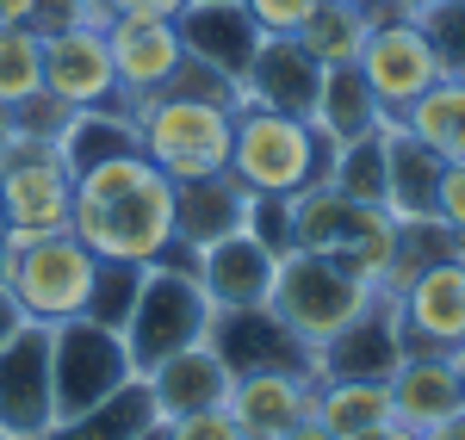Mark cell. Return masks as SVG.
I'll use <instances>...</instances> for the list:
<instances>
[{
	"label": "cell",
	"instance_id": "obj_1",
	"mask_svg": "<svg viewBox=\"0 0 465 440\" xmlns=\"http://www.w3.org/2000/svg\"><path fill=\"white\" fill-rule=\"evenodd\" d=\"M69 230L94 249L100 260H124V267H162L174 260V181L137 155H112L100 168L74 174V205Z\"/></svg>",
	"mask_w": 465,
	"mask_h": 440
},
{
	"label": "cell",
	"instance_id": "obj_2",
	"mask_svg": "<svg viewBox=\"0 0 465 440\" xmlns=\"http://www.w3.org/2000/svg\"><path fill=\"white\" fill-rule=\"evenodd\" d=\"M236 106H242V87L186 56V69L174 74V87H162V93H149V100L131 106L137 149H143L174 186L223 174V168H230Z\"/></svg>",
	"mask_w": 465,
	"mask_h": 440
},
{
	"label": "cell",
	"instance_id": "obj_3",
	"mask_svg": "<svg viewBox=\"0 0 465 440\" xmlns=\"http://www.w3.org/2000/svg\"><path fill=\"white\" fill-rule=\"evenodd\" d=\"M335 168V143L311 118H292L273 106H236L230 131V174L249 186L254 199H292L304 186H322Z\"/></svg>",
	"mask_w": 465,
	"mask_h": 440
},
{
	"label": "cell",
	"instance_id": "obj_4",
	"mask_svg": "<svg viewBox=\"0 0 465 440\" xmlns=\"http://www.w3.org/2000/svg\"><path fill=\"white\" fill-rule=\"evenodd\" d=\"M94 273H100V255L74 230H56V236H6L0 242V286L13 292L25 323L87 317Z\"/></svg>",
	"mask_w": 465,
	"mask_h": 440
},
{
	"label": "cell",
	"instance_id": "obj_5",
	"mask_svg": "<svg viewBox=\"0 0 465 440\" xmlns=\"http://www.w3.org/2000/svg\"><path fill=\"white\" fill-rule=\"evenodd\" d=\"M267 310L317 354V347H329L348 323H360V317L372 310V286H366L360 273H348L335 255H304V249H292V255H280V267H273Z\"/></svg>",
	"mask_w": 465,
	"mask_h": 440
},
{
	"label": "cell",
	"instance_id": "obj_6",
	"mask_svg": "<svg viewBox=\"0 0 465 440\" xmlns=\"http://www.w3.org/2000/svg\"><path fill=\"white\" fill-rule=\"evenodd\" d=\"M212 298L199 292V279H193V267H143V292L131 304V323H124V354H131V367L137 378L162 367V360H174L186 347H199V341H212Z\"/></svg>",
	"mask_w": 465,
	"mask_h": 440
},
{
	"label": "cell",
	"instance_id": "obj_7",
	"mask_svg": "<svg viewBox=\"0 0 465 440\" xmlns=\"http://www.w3.org/2000/svg\"><path fill=\"white\" fill-rule=\"evenodd\" d=\"M137 367L124 354V335L100 329L87 317L50 323V385H56V422H69L81 409H94L100 397H112L118 385H131Z\"/></svg>",
	"mask_w": 465,
	"mask_h": 440
},
{
	"label": "cell",
	"instance_id": "obj_8",
	"mask_svg": "<svg viewBox=\"0 0 465 440\" xmlns=\"http://www.w3.org/2000/svg\"><path fill=\"white\" fill-rule=\"evenodd\" d=\"M69 205H74V174L63 161V149L50 137H19V149L0 161L6 236H56V230H69Z\"/></svg>",
	"mask_w": 465,
	"mask_h": 440
},
{
	"label": "cell",
	"instance_id": "obj_9",
	"mask_svg": "<svg viewBox=\"0 0 465 440\" xmlns=\"http://www.w3.org/2000/svg\"><path fill=\"white\" fill-rule=\"evenodd\" d=\"M360 74H366V87L379 93L385 118L397 124V118L416 106V100H422V93H429L447 69H440L429 32H422L416 19L372 13V37H366V50H360Z\"/></svg>",
	"mask_w": 465,
	"mask_h": 440
},
{
	"label": "cell",
	"instance_id": "obj_10",
	"mask_svg": "<svg viewBox=\"0 0 465 440\" xmlns=\"http://www.w3.org/2000/svg\"><path fill=\"white\" fill-rule=\"evenodd\" d=\"M44 93L69 112H131V100L118 93V69L106 50V25L81 19L63 32H44Z\"/></svg>",
	"mask_w": 465,
	"mask_h": 440
},
{
	"label": "cell",
	"instance_id": "obj_11",
	"mask_svg": "<svg viewBox=\"0 0 465 440\" xmlns=\"http://www.w3.org/2000/svg\"><path fill=\"white\" fill-rule=\"evenodd\" d=\"M56 428V385H50V323H25L0 341V435L44 440Z\"/></svg>",
	"mask_w": 465,
	"mask_h": 440
},
{
	"label": "cell",
	"instance_id": "obj_12",
	"mask_svg": "<svg viewBox=\"0 0 465 440\" xmlns=\"http://www.w3.org/2000/svg\"><path fill=\"white\" fill-rule=\"evenodd\" d=\"M397 341L403 354H460L465 347V260H429L410 292L397 298Z\"/></svg>",
	"mask_w": 465,
	"mask_h": 440
},
{
	"label": "cell",
	"instance_id": "obj_13",
	"mask_svg": "<svg viewBox=\"0 0 465 440\" xmlns=\"http://www.w3.org/2000/svg\"><path fill=\"white\" fill-rule=\"evenodd\" d=\"M106 50L118 69V93L137 106L149 93L174 87V74L186 69V37L174 19H106Z\"/></svg>",
	"mask_w": 465,
	"mask_h": 440
},
{
	"label": "cell",
	"instance_id": "obj_14",
	"mask_svg": "<svg viewBox=\"0 0 465 440\" xmlns=\"http://www.w3.org/2000/svg\"><path fill=\"white\" fill-rule=\"evenodd\" d=\"M212 347L230 372H304L311 378V347L267 304H254V310H217Z\"/></svg>",
	"mask_w": 465,
	"mask_h": 440
},
{
	"label": "cell",
	"instance_id": "obj_15",
	"mask_svg": "<svg viewBox=\"0 0 465 440\" xmlns=\"http://www.w3.org/2000/svg\"><path fill=\"white\" fill-rule=\"evenodd\" d=\"M273 267H280V255L254 230H236V236L212 242V249H199L193 279H199V292L212 298V310H254L273 292Z\"/></svg>",
	"mask_w": 465,
	"mask_h": 440
},
{
	"label": "cell",
	"instance_id": "obj_16",
	"mask_svg": "<svg viewBox=\"0 0 465 440\" xmlns=\"http://www.w3.org/2000/svg\"><path fill=\"white\" fill-rule=\"evenodd\" d=\"M223 409L236 416L242 440H280L292 422L317 409V385L304 372H236Z\"/></svg>",
	"mask_w": 465,
	"mask_h": 440
},
{
	"label": "cell",
	"instance_id": "obj_17",
	"mask_svg": "<svg viewBox=\"0 0 465 440\" xmlns=\"http://www.w3.org/2000/svg\"><path fill=\"white\" fill-rule=\"evenodd\" d=\"M397 360H403V341H397V304L372 298V310L348 323L329 347L311 354V385H329V378H391Z\"/></svg>",
	"mask_w": 465,
	"mask_h": 440
},
{
	"label": "cell",
	"instance_id": "obj_18",
	"mask_svg": "<svg viewBox=\"0 0 465 440\" xmlns=\"http://www.w3.org/2000/svg\"><path fill=\"white\" fill-rule=\"evenodd\" d=\"M322 93V69L311 63V50L298 37H261L254 44V63L242 74V100L249 106H273L292 118H311Z\"/></svg>",
	"mask_w": 465,
	"mask_h": 440
},
{
	"label": "cell",
	"instance_id": "obj_19",
	"mask_svg": "<svg viewBox=\"0 0 465 440\" xmlns=\"http://www.w3.org/2000/svg\"><path fill=\"white\" fill-rule=\"evenodd\" d=\"M174 25L186 37V56L193 63H205V69H217L223 81L242 87V74L254 63V44H261V32H254L249 13H242V0H193Z\"/></svg>",
	"mask_w": 465,
	"mask_h": 440
},
{
	"label": "cell",
	"instance_id": "obj_20",
	"mask_svg": "<svg viewBox=\"0 0 465 440\" xmlns=\"http://www.w3.org/2000/svg\"><path fill=\"white\" fill-rule=\"evenodd\" d=\"M249 205L254 192L230 168L223 174H205V181H186L174 186V236L180 249H212V242H223V236H236V230H249Z\"/></svg>",
	"mask_w": 465,
	"mask_h": 440
},
{
	"label": "cell",
	"instance_id": "obj_21",
	"mask_svg": "<svg viewBox=\"0 0 465 440\" xmlns=\"http://www.w3.org/2000/svg\"><path fill=\"white\" fill-rule=\"evenodd\" d=\"M385 385H391V409L416 435H429L434 422H447V416L465 409V385H460L453 354H403Z\"/></svg>",
	"mask_w": 465,
	"mask_h": 440
},
{
	"label": "cell",
	"instance_id": "obj_22",
	"mask_svg": "<svg viewBox=\"0 0 465 440\" xmlns=\"http://www.w3.org/2000/svg\"><path fill=\"white\" fill-rule=\"evenodd\" d=\"M230 378L236 372L217 360V347L199 341V347H186V354H174V360H162L149 372V397L162 409V422H174V416H193V409H217L230 397Z\"/></svg>",
	"mask_w": 465,
	"mask_h": 440
},
{
	"label": "cell",
	"instance_id": "obj_23",
	"mask_svg": "<svg viewBox=\"0 0 465 440\" xmlns=\"http://www.w3.org/2000/svg\"><path fill=\"white\" fill-rule=\"evenodd\" d=\"M440 155L416 143L403 124H385V211L397 223H429L434 218V186H440Z\"/></svg>",
	"mask_w": 465,
	"mask_h": 440
},
{
	"label": "cell",
	"instance_id": "obj_24",
	"mask_svg": "<svg viewBox=\"0 0 465 440\" xmlns=\"http://www.w3.org/2000/svg\"><path fill=\"white\" fill-rule=\"evenodd\" d=\"M311 124H317L322 137L341 149V143H360V137L385 131L391 118H385V106H379V93L366 87L360 63H348V69H322V93H317Z\"/></svg>",
	"mask_w": 465,
	"mask_h": 440
},
{
	"label": "cell",
	"instance_id": "obj_25",
	"mask_svg": "<svg viewBox=\"0 0 465 440\" xmlns=\"http://www.w3.org/2000/svg\"><path fill=\"white\" fill-rule=\"evenodd\" d=\"M155 422H162V409L149 397V378H131V385H118L112 397H100L94 409L56 422L44 440H137L143 428H155Z\"/></svg>",
	"mask_w": 465,
	"mask_h": 440
},
{
	"label": "cell",
	"instance_id": "obj_26",
	"mask_svg": "<svg viewBox=\"0 0 465 440\" xmlns=\"http://www.w3.org/2000/svg\"><path fill=\"white\" fill-rule=\"evenodd\" d=\"M317 422L335 440H372L391 422V385L385 378H329L317 385Z\"/></svg>",
	"mask_w": 465,
	"mask_h": 440
},
{
	"label": "cell",
	"instance_id": "obj_27",
	"mask_svg": "<svg viewBox=\"0 0 465 440\" xmlns=\"http://www.w3.org/2000/svg\"><path fill=\"white\" fill-rule=\"evenodd\" d=\"M397 124L416 143H429L440 161H465V74H440Z\"/></svg>",
	"mask_w": 465,
	"mask_h": 440
},
{
	"label": "cell",
	"instance_id": "obj_28",
	"mask_svg": "<svg viewBox=\"0 0 465 440\" xmlns=\"http://www.w3.org/2000/svg\"><path fill=\"white\" fill-rule=\"evenodd\" d=\"M286 205H292V249H304V255H335V249L348 242L354 218H360V205L341 199L329 181L292 192Z\"/></svg>",
	"mask_w": 465,
	"mask_h": 440
},
{
	"label": "cell",
	"instance_id": "obj_29",
	"mask_svg": "<svg viewBox=\"0 0 465 440\" xmlns=\"http://www.w3.org/2000/svg\"><path fill=\"white\" fill-rule=\"evenodd\" d=\"M63 161H69V174H87V168H100L112 155H137V124H131V112H74L69 124H63Z\"/></svg>",
	"mask_w": 465,
	"mask_h": 440
},
{
	"label": "cell",
	"instance_id": "obj_30",
	"mask_svg": "<svg viewBox=\"0 0 465 440\" xmlns=\"http://www.w3.org/2000/svg\"><path fill=\"white\" fill-rule=\"evenodd\" d=\"M366 37H372V13L341 6V0H322L317 13L298 25V44L311 50V63H317V69H348V63H360Z\"/></svg>",
	"mask_w": 465,
	"mask_h": 440
},
{
	"label": "cell",
	"instance_id": "obj_31",
	"mask_svg": "<svg viewBox=\"0 0 465 440\" xmlns=\"http://www.w3.org/2000/svg\"><path fill=\"white\" fill-rule=\"evenodd\" d=\"M397 236H403V223H397L385 205H360V218H354V230H348V242L335 249V260H341L348 273H360L366 286H379L385 267L397 260Z\"/></svg>",
	"mask_w": 465,
	"mask_h": 440
},
{
	"label": "cell",
	"instance_id": "obj_32",
	"mask_svg": "<svg viewBox=\"0 0 465 440\" xmlns=\"http://www.w3.org/2000/svg\"><path fill=\"white\" fill-rule=\"evenodd\" d=\"M44 93V32L0 25V106L19 112Z\"/></svg>",
	"mask_w": 465,
	"mask_h": 440
},
{
	"label": "cell",
	"instance_id": "obj_33",
	"mask_svg": "<svg viewBox=\"0 0 465 440\" xmlns=\"http://www.w3.org/2000/svg\"><path fill=\"white\" fill-rule=\"evenodd\" d=\"M329 186H335L341 199H354V205H385V131L335 149Z\"/></svg>",
	"mask_w": 465,
	"mask_h": 440
},
{
	"label": "cell",
	"instance_id": "obj_34",
	"mask_svg": "<svg viewBox=\"0 0 465 440\" xmlns=\"http://www.w3.org/2000/svg\"><path fill=\"white\" fill-rule=\"evenodd\" d=\"M137 292H143V267L100 260L94 292H87V323H100V329H124V323H131V304H137Z\"/></svg>",
	"mask_w": 465,
	"mask_h": 440
},
{
	"label": "cell",
	"instance_id": "obj_35",
	"mask_svg": "<svg viewBox=\"0 0 465 440\" xmlns=\"http://www.w3.org/2000/svg\"><path fill=\"white\" fill-rule=\"evenodd\" d=\"M416 25L429 32L440 69H447V74H465V0H434Z\"/></svg>",
	"mask_w": 465,
	"mask_h": 440
},
{
	"label": "cell",
	"instance_id": "obj_36",
	"mask_svg": "<svg viewBox=\"0 0 465 440\" xmlns=\"http://www.w3.org/2000/svg\"><path fill=\"white\" fill-rule=\"evenodd\" d=\"M322 0H242V13H249V25L261 37H298V25L317 13Z\"/></svg>",
	"mask_w": 465,
	"mask_h": 440
},
{
	"label": "cell",
	"instance_id": "obj_37",
	"mask_svg": "<svg viewBox=\"0 0 465 440\" xmlns=\"http://www.w3.org/2000/svg\"><path fill=\"white\" fill-rule=\"evenodd\" d=\"M168 440H242L236 428V416L217 404V409H193V416H174V422H162Z\"/></svg>",
	"mask_w": 465,
	"mask_h": 440
},
{
	"label": "cell",
	"instance_id": "obj_38",
	"mask_svg": "<svg viewBox=\"0 0 465 440\" xmlns=\"http://www.w3.org/2000/svg\"><path fill=\"white\" fill-rule=\"evenodd\" d=\"M249 230L273 249V255H292V205L286 199H254L249 205Z\"/></svg>",
	"mask_w": 465,
	"mask_h": 440
},
{
	"label": "cell",
	"instance_id": "obj_39",
	"mask_svg": "<svg viewBox=\"0 0 465 440\" xmlns=\"http://www.w3.org/2000/svg\"><path fill=\"white\" fill-rule=\"evenodd\" d=\"M434 223H447L453 236L465 230V161H447V168H440V186H434Z\"/></svg>",
	"mask_w": 465,
	"mask_h": 440
},
{
	"label": "cell",
	"instance_id": "obj_40",
	"mask_svg": "<svg viewBox=\"0 0 465 440\" xmlns=\"http://www.w3.org/2000/svg\"><path fill=\"white\" fill-rule=\"evenodd\" d=\"M94 6H100L106 19H124V13H131V19H180L193 0H94Z\"/></svg>",
	"mask_w": 465,
	"mask_h": 440
},
{
	"label": "cell",
	"instance_id": "obj_41",
	"mask_svg": "<svg viewBox=\"0 0 465 440\" xmlns=\"http://www.w3.org/2000/svg\"><path fill=\"white\" fill-rule=\"evenodd\" d=\"M19 329H25V317H19V304H13V292L0 286V341H13Z\"/></svg>",
	"mask_w": 465,
	"mask_h": 440
},
{
	"label": "cell",
	"instance_id": "obj_42",
	"mask_svg": "<svg viewBox=\"0 0 465 440\" xmlns=\"http://www.w3.org/2000/svg\"><path fill=\"white\" fill-rule=\"evenodd\" d=\"M37 0H0V25H32Z\"/></svg>",
	"mask_w": 465,
	"mask_h": 440
},
{
	"label": "cell",
	"instance_id": "obj_43",
	"mask_svg": "<svg viewBox=\"0 0 465 440\" xmlns=\"http://www.w3.org/2000/svg\"><path fill=\"white\" fill-rule=\"evenodd\" d=\"M19 137H25V131H19V112H6V106H0V161H6V155L19 149Z\"/></svg>",
	"mask_w": 465,
	"mask_h": 440
},
{
	"label": "cell",
	"instance_id": "obj_44",
	"mask_svg": "<svg viewBox=\"0 0 465 440\" xmlns=\"http://www.w3.org/2000/svg\"><path fill=\"white\" fill-rule=\"evenodd\" d=\"M280 440H335V435L322 428V422H317V409H311V416H304V422H292V428H286Z\"/></svg>",
	"mask_w": 465,
	"mask_h": 440
},
{
	"label": "cell",
	"instance_id": "obj_45",
	"mask_svg": "<svg viewBox=\"0 0 465 440\" xmlns=\"http://www.w3.org/2000/svg\"><path fill=\"white\" fill-rule=\"evenodd\" d=\"M429 6H434V0H385L379 13H391V19H422Z\"/></svg>",
	"mask_w": 465,
	"mask_h": 440
},
{
	"label": "cell",
	"instance_id": "obj_46",
	"mask_svg": "<svg viewBox=\"0 0 465 440\" xmlns=\"http://www.w3.org/2000/svg\"><path fill=\"white\" fill-rule=\"evenodd\" d=\"M429 440H465V409H460V416H447V422H434Z\"/></svg>",
	"mask_w": 465,
	"mask_h": 440
},
{
	"label": "cell",
	"instance_id": "obj_47",
	"mask_svg": "<svg viewBox=\"0 0 465 440\" xmlns=\"http://www.w3.org/2000/svg\"><path fill=\"white\" fill-rule=\"evenodd\" d=\"M341 6H360V13H379L385 0H341Z\"/></svg>",
	"mask_w": 465,
	"mask_h": 440
},
{
	"label": "cell",
	"instance_id": "obj_48",
	"mask_svg": "<svg viewBox=\"0 0 465 440\" xmlns=\"http://www.w3.org/2000/svg\"><path fill=\"white\" fill-rule=\"evenodd\" d=\"M137 440H168V428H162V422H155V428H143V435Z\"/></svg>",
	"mask_w": 465,
	"mask_h": 440
},
{
	"label": "cell",
	"instance_id": "obj_49",
	"mask_svg": "<svg viewBox=\"0 0 465 440\" xmlns=\"http://www.w3.org/2000/svg\"><path fill=\"white\" fill-rule=\"evenodd\" d=\"M453 367H460V385H465V347H460V354H453Z\"/></svg>",
	"mask_w": 465,
	"mask_h": 440
},
{
	"label": "cell",
	"instance_id": "obj_50",
	"mask_svg": "<svg viewBox=\"0 0 465 440\" xmlns=\"http://www.w3.org/2000/svg\"><path fill=\"white\" fill-rule=\"evenodd\" d=\"M453 255H460V260H465V230H460V242H453Z\"/></svg>",
	"mask_w": 465,
	"mask_h": 440
},
{
	"label": "cell",
	"instance_id": "obj_51",
	"mask_svg": "<svg viewBox=\"0 0 465 440\" xmlns=\"http://www.w3.org/2000/svg\"><path fill=\"white\" fill-rule=\"evenodd\" d=\"M0 236H6V218H0Z\"/></svg>",
	"mask_w": 465,
	"mask_h": 440
},
{
	"label": "cell",
	"instance_id": "obj_52",
	"mask_svg": "<svg viewBox=\"0 0 465 440\" xmlns=\"http://www.w3.org/2000/svg\"><path fill=\"white\" fill-rule=\"evenodd\" d=\"M0 440H13V435H0Z\"/></svg>",
	"mask_w": 465,
	"mask_h": 440
},
{
	"label": "cell",
	"instance_id": "obj_53",
	"mask_svg": "<svg viewBox=\"0 0 465 440\" xmlns=\"http://www.w3.org/2000/svg\"><path fill=\"white\" fill-rule=\"evenodd\" d=\"M422 440H429V435H422Z\"/></svg>",
	"mask_w": 465,
	"mask_h": 440
}]
</instances>
